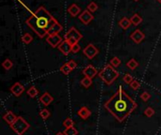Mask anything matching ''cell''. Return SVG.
I'll return each instance as SVG.
<instances>
[{
    "label": "cell",
    "instance_id": "d6a6232c",
    "mask_svg": "<svg viewBox=\"0 0 161 135\" xmlns=\"http://www.w3.org/2000/svg\"><path fill=\"white\" fill-rule=\"evenodd\" d=\"M150 98H151V96H150V94H149V93H148L147 91L143 92L142 94L140 95V99H141V101H147Z\"/></svg>",
    "mask_w": 161,
    "mask_h": 135
},
{
    "label": "cell",
    "instance_id": "277c9868",
    "mask_svg": "<svg viewBox=\"0 0 161 135\" xmlns=\"http://www.w3.org/2000/svg\"><path fill=\"white\" fill-rule=\"evenodd\" d=\"M11 128L17 135H23L29 128V124L22 116H18L16 121L11 126Z\"/></svg>",
    "mask_w": 161,
    "mask_h": 135
},
{
    "label": "cell",
    "instance_id": "f546056e",
    "mask_svg": "<svg viewBox=\"0 0 161 135\" xmlns=\"http://www.w3.org/2000/svg\"><path fill=\"white\" fill-rule=\"evenodd\" d=\"M88 9L91 12H94V11H97V9H98V6H97V4H96L95 2H91L90 3V4L88 5Z\"/></svg>",
    "mask_w": 161,
    "mask_h": 135
},
{
    "label": "cell",
    "instance_id": "44dd1931",
    "mask_svg": "<svg viewBox=\"0 0 161 135\" xmlns=\"http://www.w3.org/2000/svg\"><path fill=\"white\" fill-rule=\"evenodd\" d=\"M72 69H71V68L69 67V65L67 63H65V64H63V65L60 67V71H61L64 75H68L69 73L72 71Z\"/></svg>",
    "mask_w": 161,
    "mask_h": 135
},
{
    "label": "cell",
    "instance_id": "603a6c76",
    "mask_svg": "<svg viewBox=\"0 0 161 135\" xmlns=\"http://www.w3.org/2000/svg\"><path fill=\"white\" fill-rule=\"evenodd\" d=\"M13 66V63H12V61L11 59H6L3 61L2 63V67L4 68L6 70H9Z\"/></svg>",
    "mask_w": 161,
    "mask_h": 135
},
{
    "label": "cell",
    "instance_id": "2e32d148",
    "mask_svg": "<svg viewBox=\"0 0 161 135\" xmlns=\"http://www.w3.org/2000/svg\"><path fill=\"white\" fill-rule=\"evenodd\" d=\"M68 12L71 16L75 17V16H77L80 13V8L76 4H73L68 8Z\"/></svg>",
    "mask_w": 161,
    "mask_h": 135
},
{
    "label": "cell",
    "instance_id": "52a82bcc",
    "mask_svg": "<svg viewBox=\"0 0 161 135\" xmlns=\"http://www.w3.org/2000/svg\"><path fill=\"white\" fill-rule=\"evenodd\" d=\"M98 53H99L98 49L92 43L87 45V47L84 48V50H83V54H84L89 59L94 58V57L98 54Z\"/></svg>",
    "mask_w": 161,
    "mask_h": 135
},
{
    "label": "cell",
    "instance_id": "5bb4252c",
    "mask_svg": "<svg viewBox=\"0 0 161 135\" xmlns=\"http://www.w3.org/2000/svg\"><path fill=\"white\" fill-rule=\"evenodd\" d=\"M77 114H78L79 116L82 118V119L86 120V119H88V118L92 115V112L90 111L87 107L83 106V107H81L78 111H77Z\"/></svg>",
    "mask_w": 161,
    "mask_h": 135
},
{
    "label": "cell",
    "instance_id": "e0dca14e",
    "mask_svg": "<svg viewBox=\"0 0 161 135\" xmlns=\"http://www.w3.org/2000/svg\"><path fill=\"white\" fill-rule=\"evenodd\" d=\"M131 24H132V22L130 21V19H128L126 17H124L120 22H119V25H120V26L123 28L124 30L128 29V28L130 27Z\"/></svg>",
    "mask_w": 161,
    "mask_h": 135
},
{
    "label": "cell",
    "instance_id": "e575fe53",
    "mask_svg": "<svg viewBox=\"0 0 161 135\" xmlns=\"http://www.w3.org/2000/svg\"><path fill=\"white\" fill-rule=\"evenodd\" d=\"M67 64H68V65H69V67L71 68V69H75V68L77 67V64L75 62V61H73V60H70L69 61V62H67Z\"/></svg>",
    "mask_w": 161,
    "mask_h": 135
},
{
    "label": "cell",
    "instance_id": "1f68e13d",
    "mask_svg": "<svg viewBox=\"0 0 161 135\" xmlns=\"http://www.w3.org/2000/svg\"><path fill=\"white\" fill-rule=\"evenodd\" d=\"M144 114H145L146 116L148 117H151V116H153V115L154 114V110L153 108H151V107H148L145 111H144Z\"/></svg>",
    "mask_w": 161,
    "mask_h": 135
},
{
    "label": "cell",
    "instance_id": "7c38bea8",
    "mask_svg": "<svg viewBox=\"0 0 161 135\" xmlns=\"http://www.w3.org/2000/svg\"><path fill=\"white\" fill-rule=\"evenodd\" d=\"M9 90H11V92L15 96V97H20L25 91V87L21 85L20 83H15Z\"/></svg>",
    "mask_w": 161,
    "mask_h": 135
},
{
    "label": "cell",
    "instance_id": "9a60e30c",
    "mask_svg": "<svg viewBox=\"0 0 161 135\" xmlns=\"http://www.w3.org/2000/svg\"><path fill=\"white\" fill-rule=\"evenodd\" d=\"M53 101H54V98H53L52 96H51L48 92H45V93H44V94L40 98V101H41V103H43L44 106H48Z\"/></svg>",
    "mask_w": 161,
    "mask_h": 135
},
{
    "label": "cell",
    "instance_id": "f1b7e54d",
    "mask_svg": "<svg viewBox=\"0 0 161 135\" xmlns=\"http://www.w3.org/2000/svg\"><path fill=\"white\" fill-rule=\"evenodd\" d=\"M40 115L41 116V118H43V119L45 120V119H47V118L50 116V112L48 111L47 109H43V110L41 111Z\"/></svg>",
    "mask_w": 161,
    "mask_h": 135
},
{
    "label": "cell",
    "instance_id": "484cf974",
    "mask_svg": "<svg viewBox=\"0 0 161 135\" xmlns=\"http://www.w3.org/2000/svg\"><path fill=\"white\" fill-rule=\"evenodd\" d=\"M32 40H33V38H32V36L29 33H25V35H23V37H22V41L25 44H29Z\"/></svg>",
    "mask_w": 161,
    "mask_h": 135
},
{
    "label": "cell",
    "instance_id": "d590c367",
    "mask_svg": "<svg viewBox=\"0 0 161 135\" xmlns=\"http://www.w3.org/2000/svg\"><path fill=\"white\" fill-rule=\"evenodd\" d=\"M56 135H65V134H64L63 132H57Z\"/></svg>",
    "mask_w": 161,
    "mask_h": 135
},
{
    "label": "cell",
    "instance_id": "4fadbf2b",
    "mask_svg": "<svg viewBox=\"0 0 161 135\" xmlns=\"http://www.w3.org/2000/svg\"><path fill=\"white\" fill-rule=\"evenodd\" d=\"M17 118L18 117L16 116V115L11 111H8L4 115H3V119L7 122L9 125H11V126L16 121V119H17Z\"/></svg>",
    "mask_w": 161,
    "mask_h": 135
},
{
    "label": "cell",
    "instance_id": "74e56055",
    "mask_svg": "<svg viewBox=\"0 0 161 135\" xmlns=\"http://www.w3.org/2000/svg\"><path fill=\"white\" fill-rule=\"evenodd\" d=\"M135 1H138V0H135Z\"/></svg>",
    "mask_w": 161,
    "mask_h": 135
},
{
    "label": "cell",
    "instance_id": "cb8c5ba5",
    "mask_svg": "<svg viewBox=\"0 0 161 135\" xmlns=\"http://www.w3.org/2000/svg\"><path fill=\"white\" fill-rule=\"evenodd\" d=\"M81 85L86 88L90 87V86L92 85V79L88 78V77H85V78H83L81 80Z\"/></svg>",
    "mask_w": 161,
    "mask_h": 135
},
{
    "label": "cell",
    "instance_id": "836d02e7",
    "mask_svg": "<svg viewBox=\"0 0 161 135\" xmlns=\"http://www.w3.org/2000/svg\"><path fill=\"white\" fill-rule=\"evenodd\" d=\"M80 49H81V48H80V45L78 43H76L75 45H73V47H72V53H73V54L78 53L79 51H80Z\"/></svg>",
    "mask_w": 161,
    "mask_h": 135
},
{
    "label": "cell",
    "instance_id": "9c48e42d",
    "mask_svg": "<svg viewBox=\"0 0 161 135\" xmlns=\"http://www.w3.org/2000/svg\"><path fill=\"white\" fill-rule=\"evenodd\" d=\"M93 15L92 14V12L89 11V9H86L82 12L81 14L79 15V20L81 21L84 24H89L93 20Z\"/></svg>",
    "mask_w": 161,
    "mask_h": 135
},
{
    "label": "cell",
    "instance_id": "ac0fdd59",
    "mask_svg": "<svg viewBox=\"0 0 161 135\" xmlns=\"http://www.w3.org/2000/svg\"><path fill=\"white\" fill-rule=\"evenodd\" d=\"M130 21L132 22V24L135 25V26H137V25H138L141 22H142V18H141L138 13H136V14L132 15V17L130 18Z\"/></svg>",
    "mask_w": 161,
    "mask_h": 135
},
{
    "label": "cell",
    "instance_id": "8992f818",
    "mask_svg": "<svg viewBox=\"0 0 161 135\" xmlns=\"http://www.w3.org/2000/svg\"><path fill=\"white\" fill-rule=\"evenodd\" d=\"M46 41L51 47L56 48L59 47V45L62 42L63 40L59 34H55V35H48L46 38Z\"/></svg>",
    "mask_w": 161,
    "mask_h": 135
},
{
    "label": "cell",
    "instance_id": "d6986e66",
    "mask_svg": "<svg viewBox=\"0 0 161 135\" xmlns=\"http://www.w3.org/2000/svg\"><path fill=\"white\" fill-rule=\"evenodd\" d=\"M126 66H127V68H129L130 69L134 70V69H136L138 67V61H137L136 59L132 58V59H130V60L126 63Z\"/></svg>",
    "mask_w": 161,
    "mask_h": 135
},
{
    "label": "cell",
    "instance_id": "3957f363",
    "mask_svg": "<svg viewBox=\"0 0 161 135\" xmlns=\"http://www.w3.org/2000/svg\"><path fill=\"white\" fill-rule=\"evenodd\" d=\"M99 77L107 85H111L119 77V72L111 65H107L99 72Z\"/></svg>",
    "mask_w": 161,
    "mask_h": 135
},
{
    "label": "cell",
    "instance_id": "83f0119b",
    "mask_svg": "<svg viewBox=\"0 0 161 135\" xmlns=\"http://www.w3.org/2000/svg\"><path fill=\"white\" fill-rule=\"evenodd\" d=\"M124 82L125 83H127V85H130V83L134 81V79H133V76H132L131 74H129V73H127V74H125L124 76Z\"/></svg>",
    "mask_w": 161,
    "mask_h": 135
},
{
    "label": "cell",
    "instance_id": "7402d4cb",
    "mask_svg": "<svg viewBox=\"0 0 161 135\" xmlns=\"http://www.w3.org/2000/svg\"><path fill=\"white\" fill-rule=\"evenodd\" d=\"M63 133L65 135H77L78 134V131L75 128H66V130L63 131Z\"/></svg>",
    "mask_w": 161,
    "mask_h": 135
},
{
    "label": "cell",
    "instance_id": "7a4b0ae2",
    "mask_svg": "<svg viewBox=\"0 0 161 135\" xmlns=\"http://www.w3.org/2000/svg\"><path fill=\"white\" fill-rule=\"evenodd\" d=\"M25 22L39 38H43L46 35L48 36L50 29L57 24V21L45 8L40 7L30 17L27 19Z\"/></svg>",
    "mask_w": 161,
    "mask_h": 135
},
{
    "label": "cell",
    "instance_id": "d4e9b609",
    "mask_svg": "<svg viewBox=\"0 0 161 135\" xmlns=\"http://www.w3.org/2000/svg\"><path fill=\"white\" fill-rule=\"evenodd\" d=\"M121 60L119 57L117 56H114V57H112L111 60H110V62H109V65H111L113 68H117L121 65Z\"/></svg>",
    "mask_w": 161,
    "mask_h": 135
},
{
    "label": "cell",
    "instance_id": "ffe728a7",
    "mask_svg": "<svg viewBox=\"0 0 161 135\" xmlns=\"http://www.w3.org/2000/svg\"><path fill=\"white\" fill-rule=\"evenodd\" d=\"M27 93L30 98H35L39 94V91L35 86H31V87L28 88V90H27Z\"/></svg>",
    "mask_w": 161,
    "mask_h": 135
},
{
    "label": "cell",
    "instance_id": "8fae6325",
    "mask_svg": "<svg viewBox=\"0 0 161 135\" xmlns=\"http://www.w3.org/2000/svg\"><path fill=\"white\" fill-rule=\"evenodd\" d=\"M97 69H95L94 67H93L92 65H89L87 66L84 69H83V74L85 75V77H88V78H94V77L97 75Z\"/></svg>",
    "mask_w": 161,
    "mask_h": 135
},
{
    "label": "cell",
    "instance_id": "4316f807",
    "mask_svg": "<svg viewBox=\"0 0 161 135\" xmlns=\"http://www.w3.org/2000/svg\"><path fill=\"white\" fill-rule=\"evenodd\" d=\"M73 125H75V122H73L72 118H67L63 122V126L65 128H72L73 127Z\"/></svg>",
    "mask_w": 161,
    "mask_h": 135
},
{
    "label": "cell",
    "instance_id": "5b68a950",
    "mask_svg": "<svg viewBox=\"0 0 161 135\" xmlns=\"http://www.w3.org/2000/svg\"><path fill=\"white\" fill-rule=\"evenodd\" d=\"M83 37L82 35L79 33L78 30L75 27H71L70 29L66 32L65 36H64V40H68L72 45H75L78 43V41L81 40Z\"/></svg>",
    "mask_w": 161,
    "mask_h": 135
},
{
    "label": "cell",
    "instance_id": "ba28073f",
    "mask_svg": "<svg viewBox=\"0 0 161 135\" xmlns=\"http://www.w3.org/2000/svg\"><path fill=\"white\" fill-rule=\"evenodd\" d=\"M72 47L73 45L71 44L68 40H63V41L59 45L57 49L60 51V53H62L64 56H68V54L72 52Z\"/></svg>",
    "mask_w": 161,
    "mask_h": 135
},
{
    "label": "cell",
    "instance_id": "4dcf8cb0",
    "mask_svg": "<svg viewBox=\"0 0 161 135\" xmlns=\"http://www.w3.org/2000/svg\"><path fill=\"white\" fill-rule=\"evenodd\" d=\"M130 87L133 90H137L140 87V83L137 81V80H134V81L130 83Z\"/></svg>",
    "mask_w": 161,
    "mask_h": 135
},
{
    "label": "cell",
    "instance_id": "6da1fadb",
    "mask_svg": "<svg viewBox=\"0 0 161 135\" xmlns=\"http://www.w3.org/2000/svg\"><path fill=\"white\" fill-rule=\"evenodd\" d=\"M138 104L133 101L122 86L117 92L106 102L104 107L113 115L119 122H123L129 116L130 114L137 108Z\"/></svg>",
    "mask_w": 161,
    "mask_h": 135
},
{
    "label": "cell",
    "instance_id": "30bf717a",
    "mask_svg": "<svg viewBox=\"0 0 161 135\" xmlns=\"http://www.w3.org/2000/svg\"><path fill=\"white\" fill-rule=\"evenodd\" d=\"M130 38H131V40H133L135 43L138 44V43H140L141 41L144 40V38H145V35H144L140 29H137V30H135L133 33L130 35Z\"/></svg>",
    "mask_w": 161,
    "mask_h": 135
},
{
    "label": "cell",
    "instance_id": "8d00e7d4",
    "mask_svg": "<svg viewBox=\"0 0 161 135\" xmlns=\"http://www.w3.org/2000/svg\"><path fill=\"white\" fill-rule=\"evenodd\" d=\"M157 1H158V2L160 3V4H161V0H157Z\"/></svg>",
    "mask_w": 161,
    "mask_h": 135
}]
</instances>
